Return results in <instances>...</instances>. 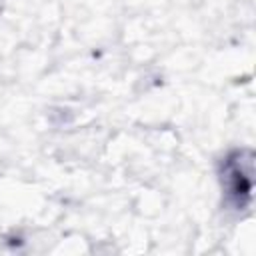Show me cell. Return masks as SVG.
<instances>
[{
    "label": "cell",
    "instance_id": "obj_1",
    "mask_svg": "<svg viewBox=\"0 0 256 256\" xmlns=\"http://www.w3.org/2000/svg\"><path fill=\"white\" fill-rule=\"evenodd\" d=\"M218 180L224 202L236 212L248 210L254 192V150L240 146L226 152L218 164Z\"/></svg>",
    "mask_w": 256,
    "mask_h": 256
}]
</instances>
